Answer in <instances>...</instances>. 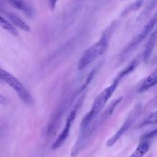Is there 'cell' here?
Wrapping results in <instances>:
<instances>
[{"mask_svg": "<svg viewBox=\"0 0 157 157\" xmlns=\"http://www.w3.org/2000/svg\"><path fill=\"white\" fill-rule=\"evenodd\" d=\"M83 102V99H81L79 102L78 103V104L75 105V107L73 108L71 111L70 112L69 115H67V120H66L65 126H64V129L61 131V132L60 133V135H58V138L56 139L55 143L52 145V149H57L58 148L61 147L63 144L64 143V142L66 141V139H67L69 135V132H70L71 127L72 124L74 123V120H75V117H76V114L78 112V109H79L80 106H81Z\"/></svg>", "mask_w": 157, "mask_h": 157, "instance_id": "cell-5", "label": "cell"}, {"mask_svg": "<svg viewBox=\"0 0 157 157\" xmlns=\"http://www.w3.org/2000/svg\"><path fill=\"white\" fill-rule=\"evenodd\" d=\"M140 1H143V0H140Z\"/></svg>", "mask_w": 157, "mask_h": 157, "instance_id": "cell-17", "label": "cell"}, {"mask_svg": "<svg viewBox=\"0 0 157 157\" xmlns=\"http://www.w3.org/2000/svg\"><path fill=\"white\" fill-rule=\"evenodd\" d=\"M6 1L14 8L22 11L27 15H31V13H32V10L29 8V6L23 0H6Z\"/></svg>", "mask_w": 157, "mask_h": 157, "instance_id": "cell-11", "label": "cell"}, {"mask_svg": "<svg viewBox=\"0 0 157 157\" xmlns=\"http://www.w3.org/2000/svg\"><path fill=\"white\" fill-rule=\"evenodd\" d=\"M156 113L153 112L151 115H149L148 118L143 123V125H148V124H153V123H156Z\"/></svg>", "mask_w": 157, "mask_h": 157, "instance_id": "cell-14", "label": "cell"}, {"mask_svg": "<svg viewBox=\"0 0 157 157\" xmlns=\"http://www.w3.org/2000/svg\"><path fill=\"white\" fill-rule=\"evenodd\" d=\"M0 81H2L12 87L18 95L19 98L27 105H32L34 101L30 92L25 89L22 83L12 74L0 68Z\"/></svg>", "mask_w": 157, "mask_h": 157, "instance_id": "cell-3", "label": "cell"}, {"mask_svg": "<svg viewBox=\"0 0 157 157\" xmlns=\"http://www.w3.org/2000/svg\"><path fill=\"white\" fill-rule=\"evenodd\" d=\"M156 15H155L150 20V22L146 25L145 27L143 29L142 32H141L139 35H136V36L134 38V39H133V41L129 44V46H127V49H125V53H127V52H129V51L131 50L132 49H133L135 46H137L139 43H140L141 42L146 38V36H147V35L151 32L152 29H153V27H154L155 25H156Z\"/></svg>", "mask_w": 157, "mask_h": 157, "instance_id": "cell-7", "label": "cell"}, {"mask_svg": "<svg viewBox=\"0 0 157 157\" xmlns=\"http://www.w3.org/2000/svg\"><path fill=\"white\" fill-rule=\"evenodd\" d=\"M140 112V106H137L136 109L131 112V114L127 117V119L125 120L124 124L121 126V127L120 128L119 130H118L117 132L116 133H115L114 135L107 142V146H108V147L113 146V145L118 141V139H119L121 137H122V135L130 129L131 125L133 124V122L136 120L137 115H139Z\"/></svg>", "mask_w": 157, "mask_h": 157, "instance_id": "cell-6", "label": "cell"}, {"mask_svg": "<svg viewBox=\"0 0 157 157\" xmlns=\"http://www.w3.org/2000/svg\"><path fill=\"white\" fill-rule=\"evenodd\" d=\"M0 26H1L5 30L9 32V33H11L12 35H15V36L18 35V32H17L16 29L14 27L13 25H12L10 22L8 21L7 19H6L4 17L1 16V15H0Z\"/></svg>", "mask_w": 157, "mask_h": 157, "instance_id": "cell-13", "label": "cell"}, {"mask_svg": "<svg viewBox=\"0 0 157 157\" xmlns=\"http://www.w3.org/2000/svg\"><path fill=\"white\" fill-rule=\"evenodd\" d=\"M7 17L9 20H10V22L12 23L13 26H16L17 27H18L19 29H22V30L26 31V32H29L30 31V26H28L22 19L18 17L17 15H14L12 13H7Z\"/></svg>", "mask_w": 157, "mask_h": 157, "instance_id": "cell-10", "label": "cell"}, {"mask_svg": "<svg viewBox=\"0 0 157 157\" xmlns=\"http://www.w3.org/2000/svg\"><path fill=\"white\" fill-rule=\"evenodd\" d=\"M57 2H58V0H49V5H50V7L52 10L55 9Z\"/></svg>", "mask_w": 157, "mask_h": 157, "instance_id": "cell-15", "label": "cell"}, {"mask_svg": "<svg viewBox=\"0 0 157 157\" xmlns=\"http://www.w3.org/2000/svg\"><path fill=\"white\" fill-rule=\"evenodd\" d=\"M109 46L108 34H104L97 43L94 44L84 52L78 62V69L81 70L93 62L96 58L102 55Z\"/></svg>", "mask_w": 157, "mask_h": 157, "instance_id": "cell-2", "label": "cell"}, {"mask_svg": "<svg viewBox=\"0 0 157 157\" xmlns=\"http://www.w3.org/2000/svg\"><path fill=\"white\" fill-rule=\"evenodd\" d=\"M156 79H157L156 72H153V73L150 74L149 76H147V78L142 82V83H141L139 89H138V92H146V91L148 90L149 89H150L151 87L154 86L156 83Z\"/></svg>", "mask_w": 157, "mask_h": 157, "instance_id": "cell-9", "label": "cell"}, {"mask_svg": "<svg viewBox=\"0 0 157 157\" xmlns=\"http://www.w3.org/2000/svg\"><path fill=\"white\" fill-rule=\"evenodd\" d=\"M123 77L121 75H119V76L117 77L116 79L113 82L111 85H110L109 87L106 88L104 91L101 92L98 96L96 97V99H94L93 103V106H92L91 110L90 112H91L94 115H98V114L101 111V109L104 108V106H105L106 103H107V101L109 100V99L111 97V95H113V92L116 91L118 85H119L120 81L122 78Z\"/></svg>", "mask_w": 157, "mask_h": 157, "instance_id": "cell-4", "label": "cell"}, {"mask_svg": "<svg viewBox=\"0 0 157 157\" xmlns=\"http://www.w3.org/2000/svg\"><path fill=\"white\" fill-rule=\"evenodd\" d=\"M155 135H156V130H153V132L144 135L141 138V140L137 147L136 148L134 152L130 155V157H144V155L147 154L149 149H150V140Z\"/></svg>", "mask_w": 157, "mask_h": 157, "instance_id": "cell-8", "label": "cell"}, {"mask_svg": "<svg viewBox=\"0 0 157 157\" xmlns=\"http://www.w3.org/2000/svg\"><path fill=\"white\" fill-rule=\"evenodd\" d=\"M7 103H8L7 99H6L4 95H2V94H0V104L6 105Z\"/></svg>", "mask_w": 157, "mask_h": 157, "instance_id": "cell-16", "label": "cell"}, {"mask_svg": "<svg viewBox=\"0 0 157 157\" xmlns=\"http://www.w3.org/2000/svg\"><path fill=\"white\" fill-rule=\"evenodd\" d=\"M96 115H94L91 112H89L83 119L81 124V129H80L79 136L72 149L71 155L75 157L78 155L84 147L87 144L90 139V135L92 133L93 129V122L94 120Z\"/></svg>", "mask_w": 157, "mask_h": 157, "instance_id": "cell-1", "label": "cell"}, {"mask_svg": "<svg viewBox=\"0 0 157 157\" xmlns=\"http://www.w3.org/2000/svg\"><path fill=\"white\" fill-rule=\"evenodd\" d=\"M156 32H153L151 35V37L149 39L148 42L146 45L145 49H144V59H147V58L150 57V54L152 53V51H153V47H154L155 44H156Z\"/></svg>", "mask_w": 157, "mask_h": 157, "instance_id": "cell-12", "label": "cell"}]
</instances>
